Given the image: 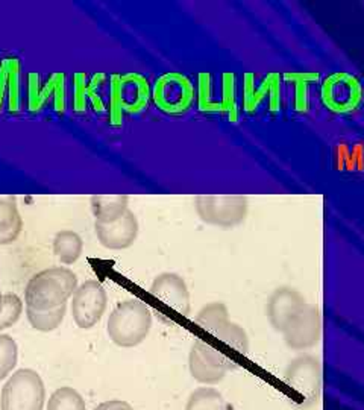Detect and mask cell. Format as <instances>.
<instances>
[{
  "mask_svg": "<svg viewBox=\"0 0 364 410\" xmlns=\"http://www.w3.org/2000/svg\"><path fill=\"white\" fill-rule=\"evenodd\" d=\"M47 410H87V405L82 395L76 389L62 386L51 395Z\"/></svg>",
  "mask_w": 364,
  "mask_h": 410,
  "instance_id": "23",
  "label": "cell"
},
{
  "mask_svg": "<svg viewBox=\"0 0 364 410\" xmlns=\"http://www.w3.org/2000/svg\"><path fill=\"white\" fill-rule=\"evenodd\" d=\"M2 298H3V295H2V292H0V301H2Z\"/></svg>",
  "mask_w": 364,
  "mask_h": 410,
  "instance_id": "37",
  "label": "cell"
},
{
  "mask_svg": "<svg viewBox=\"0 0 364 410\" xmlns=\"http://www.w3.org/2000/svg\"><path fill=\"white\" fill-rule=\"evenodd\" d=\"M76 289L77 277L73 271L64 266L49 267L35 274L27 281L25 289L26 309L37 310V312L60 309L66 306Z\"/></svg>",
  "mask_w": 364,
  "mask_h": 410,
  "instance_id": "1",
  "label": "cell"
},
{
  "mask_svg": "<svg viewBox=\"0 0 364 410\" xmlns=\"http://www.w3.org/2000/svg\"><path fill=\"white\" fill-rule=\"evenodd\" d=\"M88 82L90 76L85 72L73 75V95H71V107L76 114H84L88 108Z\"/></svg>",
  "mask_w": 364,
  "mask_h": 410,
  "instance_id": "33",
  "label": "cell"
},
{
  "mask_svg": "<svg viewBox=\"0 0 364 410\" xmlns=\"http://www.w3.org/2000/svg\"><path fill=\"white\" fill-rule=\"evenodd\" d=\"M197 107L204 112H223L220 96L214 95V81L210 73L197 76Z\"/></svg>",
  "mask_w": 364,
  "mask_h": 410,
  "instance_id": "22",
  "label": "cell"
},
{
  "mask_svg": "<svg viewBox=\"0 0 364 410\" xmlns=\"http://www.w3.org/2000/svg\"><path fill=\"white\" fill-rule=\"evenodd\" d=\"M93 410H135L130 402L121 400H110L97 405Z\"/></svg>",
  "mask_w": 364,
  "mask_h": 410,
  "instance_id": "36",
  "label": "cell"
},
{
  "mask_svg": "<svg viewBox=\"0 0 364 410\" xmlns=\"http://www.w3.org/2000/svg\"><path fill=\"white\" fill-rule=\"evenodd\" d=\"M19 362V346L10 335L0 333V381L14 371Z\"/></svg>",
  "mask_w": 364,
  "mask_h": 410,
  "instance_id": "28",
  "label": "cell"
},
{
  "mask_svg": "<svg viewBox=\"0 0 364 410\" xmlns=\"http://www.w3.org/2000/svg\"><path fill=\"white\" fill-rule=\"evenodd\" d=\"M23 231V219L17 207V197L0 196V245H11Z\"/></svg>",
  "mask_w": 364,
  "mask_h": 410,
  "instance_id": "15",
  "label": "cell"
},
{
  "mask_svg": "<svg viewBox=\"0 0 364 410\" xmlns=\"http://www.w3.org/2000/svg\"><path fill=\"white\" fill-rule=\"evenodd\" d=\"M211 336L219 339L220 342H223L225 345L230 346L231 350L240 352V354H247V348H249L247 337H246L245 331H243L239 325L228 322L226 325H223L222 328L217 330L216 333H213Z\"/></svg>",
  "mask_w": 364,
  "mask_h": 410,
  "instance_id": "26",
  "label": "cell"
},
{
  "mask_svg": "<svg viewBox=\"0 0 364 410\" xmlns=\"http://www.w3.org/2000/svg\"><path fill=\"white\" fill-rule=\"evenodd\" d=\"M96 236L104 248L112 251L128 250L134 245L138 236V221L132 211L128 208L119 221L112 224H95Z\"/></svg>",
  "mask_w": 364,
  "mask_h": 410,
  "instance_id": "9",
  "label": "cell"
},
{
  "mask_svg": "<svg viewBox=\"0 0 364 410\" xmlns=\"http://www.w3.org/2000/svg\"><path fill=\"white\" fill-rule=\"evenodd\" d=\"M185 410H226V402L217 389L202 386L190 394Z\"/></svg>",
  "mask_w": 364,
  "mask_h": 410,
  "instance_id": "19",
  "label": "cell"
},
{
  "mask_svg": "<svg viewBox=\"0 0 364 410\" xmlns=\"http://www.w3.org/2000/svg\"><path fill=\"white\" fill-rule=\"evenodd\" d=\"M67 313V304L60 309L49 310V312H37V310L26 309V317L29 321L31 327L34 330L43 331V333H49L60 327L62 324L64 317Z\"/></svg>",
  "mask_w": 364,
  "mask_h": 410,
  "instance_id": "20",
  "label": "cell"
},
{
  "mask_svg": "<svg viewBox=\"0 0 364 410\" xmlns=\"http://www.w3.org/2000/svg\"><path fill=\"white\" fill-rule=\"evenodd\" d=\"M47 101L49 93L46 84L43 86L40 75L34 72L27 75V110L31 112H40L46 107Z\"/></svg>",
  "mask_w": 364,
  "mask_h": 410,
  "instance_id": "30",
  "label": "cell"
},
{
  "mask_svg": "<svg viewBox=\"0 0 364 410\" xmlns=\"http://www.w3.org/2000/svg\"><path fill=\"white\" fill-rule=\"evenodd\" d=\"M245 201L230 196H201L196 200L197 213L202 221L230 227L241 219V208Z\"/></svg>",
  "mask_w": 364,
  "mask_h": 410,
  "instance_id": "10",
  "label": "cell"
},
{
  "mask_svg": "<svg viewBox=\"0 0 364 410\" xmlns=\"http://www.w3.org/2000/svg\"><path fill=\"white\" fill-rule=\"evenodd\" d=\"M121 107L128 114H138L147 108L152 99V88L147 77L137 72H130L120 77Z\"/></svg>",
  "mask_w": 364,
  "mask_h": 410,
  "instance_id": "13",
  "label": "cell"
},
{
  "mask_svg": "<svg viewBox=\"0 0 364 410\" xmlns=\"http://www.w3.org/2000/svg\"><path fill=\"white\" fill-rule=\"evenodd\" d=\"M21 62L19 58H8V95H6V107L10 112L21 110Z\"/></svg>",
  "mask_w": 364,
  "mask_h": 410,
  "instance_id": "24",
  "label": "cell"
},
{
  "mask_svg": "<svg viewBox=\"0 0 364 410\" xmlns=\"http://www.w3.org/2000/svg\"><path fill=\"white\" fill-rule=\"evenodd\" d=\"M282 333L285 336V342L293 350H306L316 345L320 336V319L317 310L304 306Z\"/></svg>",
  "mask_w": 364,
  "mask_h": 410,
  "instance_id": "11",
  "label": "cell"
},
{
  "mask_svg": "<svg viewBox=\"0 0 364 410\" xmlns=\"http://www.w3.org/2000/svg\"><path fill=\"white\" fill-rule=\"evenodd\" d=\"M23 313V301L16 293L3 295V306L0 310V331L16 325Z\"/></svg>",
  "mask_w": 364,
  "mask_h": 410,
  "instance_id": "31",
  "label": "cell"
},
{
  "mask_svg": "<svg viewBox=\"0 0 364 410\" xmlns=\"http://www.w3.org/2000/svg\"><path fill=\"white\" fill-rule=\"evenodd\" d=\"M304 306L305 304L299 293L290 291V289H280L274 293L269 302L270 322L276 330L284 331Z\"/></svg>",
  "mask_w": 364,
  "mask_h": 410,
  "instance_id": "14",
  "label": "cell"
},
{
  "mask_svg": "<svg viewBox=\"0 0 364 410\" xmlns=\"http://www.w3.org/2000/svg\"><path fill=\"white\" fill-rule=\"evenodd\" d=\"M46 387L41 376L29 367L16 371L2 387L0 410H43Z\"/></svg>",
  "mask_w": 364,
  "mask_h": 410,
  "instance_id": "3",
  "label": "cell"
},
{
  "mask_svg": "<svg viewBox=\"0 0 364 410\" xmlns=\"http://www.w3.org/2000/svg\"><path fill=\"white\" fill-rule=\"evenodd\" d=\"M220 102H222L223 114L228 116L230 122H237L239 107L235 99V76L232 73H223L220 82Z\"/></svg>",
  "mask_w": 364,
  "mask_h": 410,
  "instance_id": "29",
  "label": "cell"
},
{
  "mask_svg": "<svg viewBox=\"0 0 364 410\" xmlns=\"http://www.w3.org/2000/svg\"><path fill=\"white\" fill-rule=\"evenodd\" d=\"M49 99H53V110L62 116L66 112V73L55 72L45 82Z\"/></svg>",
  "mask_w": 364,
  "mask_h": 410,
  "instance_id": "32",
  "label": "cell"
},
{
  "mask_svg": "<svg viewBox=\"0 0 364 410\" xmlns=\"http://www.w3.org/2000/svg\"><path fill=\"white\" fill-rule=\"evenodd\" d=\"M151 293L182 316H187L190 313L189 289L185 281L178 274H160L152 282Z\"/></svg>",
  "mask_w": 364,
  "mask_h": 410,
  "instance_id": "12",
  "label": "cell"
},
{
  "mask_svg": "<svg viewBox=\"0 0 364 410\" xmlns=\"http://www.w3.org/2000/svg\"><path fill=\"white\" fill-rule=\"evenodd\" d=\"M120 77L121 75L112 73L110 75V99L106 105V114H108V123L114 128L123 125V107H121V96H120Z\"/></svg>",
  "mask_w": 364,
  "mask_h": 410,
  "instance_id": "27",
  "label": "cell"
},
{
  "mask_svg": "<svg viewBox=\"0 0 364 410\" xmlns=\"http://www.w3.org/2000/svg\"><path fill=\"white\" fill-rule=\"evenodd\" d=\"M284 381L302 398L304 405H313L322 391V366L313 356L298 357L285 370Z\"/></svg>",
  "mask_w": 364,
  "mask_h": 410,
  "instance_id": "7",
  "label": "cell"
},
{
  "mask_svg": "<svg viewBox=\"0 0 364 410\" xmlns=\"http://www.w3.org/2000/svg\"><path fill=\"white\" fill-rule=\"evenodd\" d=\"M84 251V240L75 231L64 230L53 239V254L62 265L76 263Z\"/></svg>",
  "mask_w": 364,
  "mask_h": 410,
  "instance_id": "17",
  "label": "cell"
},
{
  "mask_svg": "<svg viewBox=\"0 0 364 410\" xmlns=\"http://www.w3.org/2000/svg\"><path fill=\"white\" fill-rule=\"evenodd\" d=\"M195 321L206 333L213 335L230 322V319H228V309L220 302L208 304L197 313Z\"/></svg>",
  "mask_w": 364,
  "mask_h": 410,
  "instance_id": "21",
  "label": "cell"
},
{
  "mask_svg": "<svg viewBox=\"0 0 364 410\" xmlns=\"http://www.w3.org/2000/svg\"><path fill=\"white\" fill-rule=\"evenodd\" d=\"M108 306V295L97 280H87L77 286L71 300V316L77 327L90 330L99 324Z\"/></svg>",
  "mask_w": 364,
  "mask_h": 410,
  "instance_id": "6",
  "label": "cell"
},
{
  "mask_svg": "<svg viewBox=\"0 0 364 410\" xmlns=\"http://www.w3.org/2000/svg\"><path fill=\"white\" fill-rule=\"evenodd\" d=\"M189 370L191 377L205 386L219 385L220 381L226 377V374L213 370V367L206 365L201 359V356H199L193 348L190 350V354H189Z\"/></svg>",
  "mask_w": 364,
  "mask_h": 410,
  "instance_id": "25",
  "label": "cell"
},
{
  "mask_svg": "<svg viewBox=\"0 0 364 410\" xmlns=\"http://www.w3.org/2000/svg\"><path fill=\"white\" fill-rule=\"evenodd\" d=\"M91 213L99 224H112L126 213V195H93L90 200Z\"/></svg>",
  "mask_w": 364,
  "mask_h": 410,
  "instance_id": "16",
  "label": "cell"
},
{
  "mask_svg": "<svg viewBox=\"0 0 364 410\" xmlns=\"http://www.w3.org/2000/svg\"><path fill=\"white\" fill-rule=\"evenodd\" d=\"M106 73L97 72L90 77L88 82V104L95 112H106V105L102 99V87L106 82Z\"/></svg>",
  "mask_w": 364,
  "mask_h": 410,
  "instance_id": "34",
  "label": "cell"
},
{
  "mask_svg": "<svg viewBox=\"0 0 364 410\" xmlns=\"http://www.w3.org/2000/svg\"><path fill=\"white\" fill-rule=\"evenodd\" d=\"M6 95H8V58L0 62V111L3 108Z\"/></svg>",
  "mask_w": 364,
  "mask_h": 410,
  "instance_id": "35",
  "label": "cell"
},
{
  "mask_svg": "<svg viewBox=\"0 0 364 410\" xmlns=\"http://www.w3.org/2000/svg\"><path fill=\"white\" fill-rule=\"evenodd\" d=\"M320 97L325 108L335 114H346L354 111L363 101L361 82L351 73H332L322 81Z\"/></svg>",
  "mask_w": 364,
  "mask_h": 410,
  "instance_id": "5",
  "label": "cell"
},
{
  "mask_svg": "<svg viewBox=\"0 0 364 410\" xmlns=\"http://www.w3.org/2000/svg\"><path fill=\"white\" fill-rule=\"evenodd\" d=\"M254 73L245 75V90H243V108L247 112L258 110L263 102L267 101L269 111H280L281 108V77L278 73H269L258 87L255 86Z\"/></svg>",
  "mask_w": 364,
  "mask_h": 410,
  "instance_id": "8",
  "label": "cell"
},
{
  "mask_svg": "<svg viewBox=\"0 0 364 410\" xmlns=\"http://www.w3.org/2000/svg\"><path fill=\"white\" fill-rule=\"evenodd\" d=\"M152 327V315L138 300L119 302L108 317L106 333L120 348H134L147 337Z\"/></svg>",
  "mask_w": 364,
  "mask_h": 410,
  "instance_id": "2",
  "label": "cell"
},
{
  "mask_svg": "<svg viewBox=\"0 0 364 410\" xmlns=\"http://www.w3.org/2000/svg\"><path fill=\"white\" fill-rule=\"evenodd\" d=\"M152 102L164 114H184L195 102V87L189 77L180 72L164 73L154 84Z\"/></svg>",
  "mask_w": 364,
  "mask_h": 410,
  "instance_id": "4",
  "label": "cell"
},
{
  "mask_svg": "<svg viewBox=\"0 0 364 410\" xmlns=\"http://www.w3.org/2000/svg\"><path fill=\"white\" fill-rule=\"evenodd\" d=\"M284 80L293 88V108L296 111H306L310 104V86L319 80L317 73L301 72V73H287Z\"/></svg>",
  "mask_w": 364,
  "mask_h": 410,
  "instance_id": "18",
  "label": "cell"
}]
</instances>
